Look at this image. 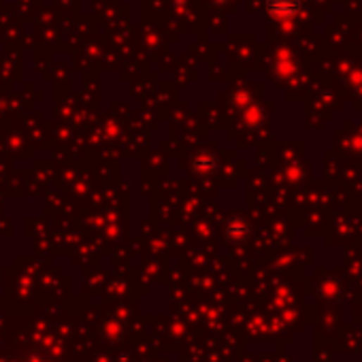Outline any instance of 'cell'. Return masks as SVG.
<instances>
[{
  "label": "cell",
  "instance_id": "6da1fadb",
  "mask_svg": "<svg viewBox=\"0 0 362 362\" xmlns=\"http://www.w3.org/2000/svg\"><path fill=\"white\" fill-rule=\"evenodd\" d=\"M266 7L270 15L284 20V18H292L299 11V0H266Z\"/></svg>",
  "mask_w": 362,
  "mask_h": 362
}]
</instances>
